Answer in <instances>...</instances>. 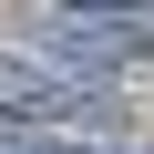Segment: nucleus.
<instances>
[{"label":"nucleus","mask_w":154,"mask_h":154,"mask_svg":"<svg viewBox=\"0 0 154 154\" xmlns=\"http://www.w3.org/2000/svg\"><path fill=\"white\" fill-rule=\"evenodd\" d=\"M0 51H21L41 72H62V82H123V62H134V31H93V21H21Z\"/></svg>","instance_id":"nucleus-1"},{"label":"nucleus","mask_w":154,"mask_h":154,"mask_svg":"<svg viewBox=\"0 0 154 154\" xmlns=\"http://www.w3.org/2000/svg\"><path fill=\"white\" fill-rule=\"evenodd\" d=\"M0 154H144L134 134H82V123H11L0 113Z\"/></svg>","instance_id":"nucleus-2"}]
</instances>
